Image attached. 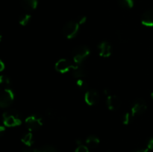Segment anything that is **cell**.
Masks as SVG:
<instances>
[{"label":"cell","mask_w":153,"mask_h":152,"mask_svg":"<svg viewBox=\"0 0 153 152\" xmlns=\"http://www.w3.org/2000/svg\"><path fill=\"white\" fill-rule=\"evenodd\" d=\"M3 123L7 127L19 126L22 124V120L19 114L16 110H9L3 113Z\"/></svg>","instance_id":"cell-1"},{"label":"cell","mask_w":153,"mask_h":152,"mask_svg":"<svg viewBox=\"0 0 153 152\" xmlns=\"http://www.w3.org/2000/svg\"><path fill=\"white\" fill-rule=\"evenodd\" d=\"M90 55L89 48L85 46H76L73 50V61L76 64H81Z\"/></svg>","instance_id":"cell-2"},{"label":"cell","mask_w":153,"mask_h":152,"mask_svg":"<svg viewBox=\"0 0 153 152\" xmlns=\"http://www.w3.org/2000/svg\"><path fill=\"white\" fill-rule=\"evenodd\" d=\"M14 100V94L10 88H4L0 92V107L6 108L13 103Z\"/></svg>","instance_id":"cell-3"},{"label":"cell","mask_w":153,"mask_h":152,"mask_svg":"<svg viewBox=\"0 0 153 152\" xmlns=\"http://www.w3.org/2000/svg\"><path fill=\"white\" fill-rule=\"evenodd\" d=\"M79 24L77 21H70L63 27L62 33L67 39H72L77 34L79 29Z\"/></svg>","instance_id":"cell-4"},{"label":"cell","mask_w":153,"mask_h":152,"mask_svg":"<svg viewBox=\"0 0 153 152\" xmlns=\"http://www.w3.org/2000/svg\"><path fill=\"white\" fill-rule=\"evenodd\" d=\"M25 125L30 131L39 130L43 125V119L37 115H31L26 118L25 121Z\"/></svg>","instance_id":"cell-5"},{"label":"cell","mask_w":153,"mask_h":152,"mask_svg":"<svg viewBox=\"0 0 153 152\" xmlns=\"http://www.w3.org/2000/svg\"><path fill=\"white\" fill-rule=\"evenodd\" d=\"M77 66V64H73L71 61L67 59H60L56 62L55 65V68L58 72L66 73L70 71V69H73Z\"/></svg>","instance_id":"cell-6"},{"label":"cell","mask_w":153,"mask_h":152,"mask_svg":"<svg viewBox=\"0 0 153 152\" xmlns=\"http://www.w3.org/2000/svg\"><path fill=\"white\" fill-rule=\"evenodd\" d=\"M146 104L143 99H137L134 101L131 107V114L133 117L136 116H139L144 113L146 110Z\"/></svg>","instance_id":"cell-7"},{"label":"cell","mask_w":153,"mask_h":152,"mask_svg":"<svg viewBox=\"0 0 153 152\" xmlns=\"http://www.w3.org/2000/svg\"><path fill=\"white\" fill-rule=\"evenodd\" d=\"M85 101L88 105H95L100 101V95L94 89H89L85 92Z\"/></svg>","instance_id":"cell-8"},{"label":"cell","mask_w":153,"mask_h":152,"mask_svg":"<svg viewBox=\"0 0 153 152\" xmlns=\"http://www.w3.org/2000/svg\"><path fill=\"white\" fill-rule=\"evenodd\" d=\"M99 54L103 58H108L112 52V48L110 43L107 41H102L98 46Z\"/></svg>","instance_id":"cell-9"},{"label":"cell","mask_w":153,"mask_h":152,"mask_svg":"<svg viewBox=\"0 0 153 152\" xmlns=\"http://www.w3.org/2000/svg\"><path fill=\"white\" fill-rule=\"evenodd\" d=\"M106 103H107L108 107L111 110H117L120 107L121 104V101L119 97L115 95H111V94H109L108 95H107Z\"/></svg>","instance_id":"cell-10"},{"label":"cell","mask_w":153,"mask_h":152,"mask_svg":"<svg viewBox=\"0 0 153 152\" xmlns=\"http://www.w3.org/2000/svg\"><path fill=\"white\" fill-rule=\"evenodd\" d=\"M141 23L146 27H153V10H146L142 14Z\"/></svg>","instance_id":"cell-11"},{"label":"cell","mask_w":153,"mask_h":152,"mask_svg":"<svg viewBox=\"0 0 153 152\" xmlns=\"http://www.w3.org/2000/svg\"><path fill=\"white\" fill-rule=\"evenodd\" d=\"M73 75L75 78L80 79L84 78L86 75V70L80 64H77L76 67L73 69Z\"/></svg>","instance_id":"cell-12"},{"label":"cell","mask_w":153,"mask_h":152,"mask_svg":"<svg viewBox=\"0 0 153 152\" xmlns=\"http://www.w3.org/2000/svg\"><path fill=\"white\" fill-rule=\"evenodd\" d=\"M21 5L24 9L28 10H34L37 7V0H21Z\"/></svg>","instance_id":"cell-13"},{"label":"cell","mask_w":153,"mask_h":152,"mask_svg":"<svg viewBox=\"0 0 153 152\" xmlns=\"http://www.w3.org/2000/svg\"><path fill=\"white\" fill-rule=\"evenodd\" d=\"M100 142V140L97 136L91 135L86 139V144L88 147L91 148H94L97 147Z\"/></svg>","instance_id":"cell-14"},{"label":"cell","mask_w":153,"mask_h":152,"mask_svg":"<svg viewBox=\"0 0 153 152\" xmlns=\"http://www.w3.org/2000/svg\"><path fill=\"white\" fill-rule=\"evenodd\" d=\"M21 141L22 142V143L28 147H30L31 145L34 143V140H33V136L31 132H28L27 134H24L22 136V139H21Z\"/></svg>","instance_id":"cell-15"},{"label":"cell","mask_w":153,"mask_h":152,"mask_svg":"<svg viewBox=\"0 0 153 152\" xmlns=\"http://www.w3.org/2000/svg\"><path fill=\"white\" fill-rule=\"evenodd\" d=\"M35 152H58V151L57 150L56 148H55L52 145H47L42 146V147L39 148L35 149L34 150Z\"/></svg>","instance_id":"cell-16"},{"label":"cell","mask_w":153,"mask_h":152,"mask_svg":"<svg viewBox=\"0 0 153 152\" xmlns=\"http://www.w3.org/2000/svg\"><path fill=\"white\" fill-rule=\"evenodd\" d=\"M118 2L123 8L129 9L134 6V0H118Z\"/></svg>","instance_id":"cell-17"},{"label":"cell","mask_w":153,"mask_h":152,"mask_svg":"<svg viewBox=\"0 0 153 152\" xmlns=\"http://www.w3.org/2000/svg\"><path fill=\"white\" fill-rule=\"evenodd\" d=\"M31 15L28 14V13H25V14L22 15L19 19V24H20L21 25H23V26L28 25V22H29L30 20H31Z\"/></svg>","instance_id":"cell-18"},{"label":"cell","mask_w":153,"mask_h":152,"mask_svg":"<svg viewBox=\"0 0 153 152\" xmlns=\"http://www.w3.org/2000/svg\"><path fill=\"white\" fill-rule=\"evenodd\" d=\"M0 85L5 88H9L10 85V78L6 75H0Z\"/></svg>","instance_id":"cell-19"},{"label":"cell","mask_w":153,"mask_h":152,"mask_svg":"<svg viewBox=\"0 0 153 152\" xmlns=\"http://www.w3.org/2000/svg\"><path fill=\"white\" fill-rule=\"evenodd\" d=\"M46 115L49 116V117L52 118V119H55V118L60 117V115H59V113H58V112L55 109L52 108V107H50V108H48L47 110H46Z\"/></svg>","instance_id":"cell-20"},{"label":"cell","mask_w":153,"mask_h":152,"mask_svg":"<svg viewBox=\"0 0 153 152\" xmlns=\"http://www.w3.org/2000/svg\"><path fill=\"white\" fill-rule=\"evenodd\" d=\"M76 85H77L78 87L80 89H82V90H85V89H88V86L87 82L85 81L83 78L77 79V80H76Z\"/></svg>","instance_id":"cell-21"},{"label":"cell","mask_w":153,"mask_h":152,"mask_svg":"<svg viewBox=\"0 0 153 152\" xmlns=\"http://www.w3.org/2000/svg\"><path fill=\"white\" fill-rule=\"evenodd\" d=\"M133 116H131V114L130 113H128V112L126 113L125 114H123V116L122 117L123 123L124 125H128V124L130 123V122H131V118Z\"/></svg>","instance_id":"cell-22"},{"label":"cell","mask_w":153,"mask_h":152,"mask_svg":"<svg viewBox=\"0 0 153 152\" xmlns=\"http://www.w3.org/2000/svg\"><path fill=\"white\" fill-rule=\"evenodd\" d=\"M75 152H89V150H88V146L84 145H78V147L76 148Z\"/></svg>","instance_id":"cell-23"},{"label":"cell","mask_w":153,"mask_h":152,"mask_svg":"<svg viewBox=\"0 0 153 152\" xmlns=\"http://www.w3.org/2000/svg\"><path fill=\"white\" fill-rule=\"evenodd\" d=\"M117 37H118V39H119L120 41L125 42L127 40V38H126V37L125 34H123V33H121L120 31H117Z\"/></svg>","instance_id":"cell-24"},{"label":"cell","mask_w":153,"mask_h":152,"mask_svg":"<svg viewBox=\"0 0 153 152\" xmlns=\"http://www.w3.org/2000/svg\"><path fill=\"white\" fill-rule=\"evenodd\" d=\"M87 20V17L85 16H81L78 18L77 22L79 24V25H82V24H84Z\"/></svg>","instance_id":"cell-25"},{"label":"cell","mask_w":153,"mask_h":152,"mask_svg":"<svg viewBox=\"0 0 153 152\" xmlns=\"http://www.w3.org/2000/svg\"><path fill=\"white\" fill-rule=\"evenodd\" d=\"M147 148L149 150H152L153 149V137L150 138L147 142Z\"/></svg>","instance_id":"cell-26"},{"label":"cell","mask_w":153,"mask_h":152,"mask_svg":"<svg viewBox=\"0 0 153 152\" xmlns=\"http://www.w3.org/2000/svg\"><path fill=\"white\" fill-rule=\"evenodd\" d=\"M5 133V128L2 125H0V137H2Z\"/></svg>","instance_id":"cell-27"},{"label":"cell","mask_w":153,"mask_h":152,"mask_svg":"<svg viewBox=\"0 0 153 152\" xmlns=\"http://www.w3.org/2000/svg\"><path fill=\"white\" fill-rule=\"evenodd\" d=\"M4 69V63L0 60V72H2Z\"/></svg>","instance_id":"cell-28"},{"label":"cell","mask_w":153,"mask_h":152,"mask_svg":"<svg viewBox=\"0 0 153 152\" xmlns=\"http://www.w3.org/2000/svg\"><path fill=\"white\" fill-rule=\"evenodd\" d=\"M22 152H35L34 150H32V149L30 148L29 147L26 148H24L23 150L22 151Z\"/></svg>","instance_id":"cell-29"},{"label":"cell","mask_w":153,"mask_h":152,"mask_svg":"<svg viewBox=\"0 0 153 152\" xmlns=\"http://www.w3.org/2000/svg\"><path fill=\"white\" fill-rule=\"evenodd\" d=\"M149 150L148 148H145V149H139V150L135 151L134 152H149Z\"/></svg>","instance_id":"cell-30"},{"label":"cell","mask_w":153,"mask_h":152,"mask_svg":"<svg viewBox=\"0 0 153 152\" xmlns=\"http://www.w3.org/2000/svg\"><path fill=\"white\" fill-rule=\"evenodd\" d=\"M151 96H152V98H153V92H152V94H151Z\"/></svg>","instance_id":"cell-31"},{"label":"cell","mask_w":153,"mask_h":152,"mask_svg":"<svg viewBox=\"0 0 153 152\" xmlns=\"http://www.w3.org/2000/svg\"><path fill=\"white\" fill-rule=\"evenodd\" d=\"M107 152H111V151H108Z\"/></svg>","instance_id":"cell-32"},{"label":"cell","mask_w":153,"mask_h":152,"mask_svg":"<svg viewBox=\"0 0 153 152\" xmlns=\"http://www.w3.org/2000/svg\"></svg>","instance_id":"cell-33"}]
</instances>
